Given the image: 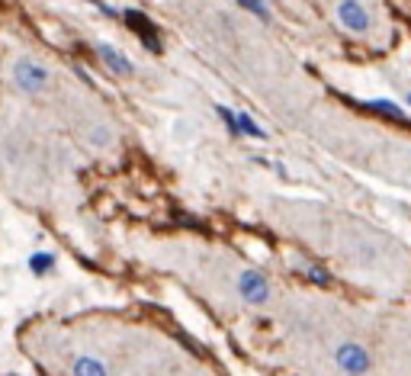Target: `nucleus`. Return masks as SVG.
Returning a JSON list of instances; mask_svg holds the SVG:
<instances>
[{
    "label": "nucleus",
    "instance_id": "nucleus-14",
    "mask_svg": "<svg viewBox=\"0 0 411 376\" xmlns=\"http://www.w3.org/2000/svg\"><path fill=\"white\" fill-rule=\"evenodd\" d=\"M87 4H93V7H100L103 14H109V16H113V7H109L106 0H87Z\"/></svg>",
    "mask_w": 411,
    "mask_h": 376
},
{
    "label": "nucleus",
    "instance_id": "nucleus-1",
    "mask_svg": "<svg viewBox=\"0 0 411 376\" xmlns=\"http://www.w3.org/2000/svg\"><path fill=\"white\" fill-rule=\"evenodd\" d=\"M10 78H13V87H16V91L32 93V97H36V93H45L51 87V71L36 59H16L13 61Z\"/></svg>",
    "mask_w": 411,
    "mask_h": 376
},
{
    "label": "nucleus",
    "instance_id": "nucleus-7",
    "mask_svg": "<svg viewBox=\"0 0 411 376\" xmlns=\"http://www.w3.org/2000/svg\"><path fill=\"white\" fill-rule=\"evenodd\" d=\"M126 23L135 29V33H141V39H145L148 49H154V52H158V49H161V46H158V33L148 26V20L138 14V10H128V14H126Z\"/></svg>",
    "mask_w": 411,
    "mask_h": 376
},
{
    "label": "nucleus",
    "instance_id": "nucleus-12",
    "mask_svg": "<svg viewBox=\"0 0 411 376\" xmlns=\"http://www.w3.org/2000/svg\"><path fill=\"white\" fill-rule=\"evenodd\" d=\"M109 142H113V129H109V126H93V129H90V145H93V148H106Z\"/></svg>",
    "mask_w": 411,
    "mask_h": 376
},
{
    "label": "nucleus",
    "instance_id": "nucleus-13",
    "mask_svg": "<svg viewBox=\"0 0 411 376\" xmlns=\"http://www.w3.org/2000/svg\"><path fill=\"white\" fill-rule=\"evenodd\" d=\"M308 277H312L315 283H328V273L318 270V267H308Z\"/></svg>",
    "mask_w": 411,
    "mask_h": 376
},
{
    "label": "nucleus",
    "instance_id": "nucleus-6",
    "mask_svg": "<svg viewBox=\"0 0 411 376\" xmlns=\"http://www.w3.org/2000/svg\"><path fill=\"white\" fill-rule=\"evenodd\" d=\"M71 376H109V367L93 354H81L71 360Z\"/></svg>",
    "mask_w": 411,
    "mask_h": 376
},
{
    "label": "nucleus",
    "instance_id": "nucleus-15",
    "mask_svg": "<svg viewBox=\"0 0 411 376\" xmlns=\"http://www.w3.org/2000/svg\"><path fill=\"white\" fill-rule=\"evenodd\" d=\"M408 103H411V93H408Z\"/></svg>",
    "mask_w": 411,
    "mask_h": 376
},
{
    "label": "nucleus",
    "instance_id": "nucleus-10",
    "mask_svg": "<svg viewBox=\"0 0 411 376\" xmlns=\"http://www.w3.org/2000/svg\"><path fill=\"white\" fill-rule=\"evenodd\" d=\"M238 7H244L248 14H254L257 20H263V23H270V7H267V0H235Z\"/></svg>",
    "mask_w": 411,
    "mask_h": 376
},
{
    "label": "nucleus",
    "instance_id": "nucleus-4",
    "mask_svg": "<svg viewBox=\"0 0 411 376\" xmlns=\"http://www.w3.org/2000/svg\"><path fill=\"white\" fill-rule=\"evenodd\" d=\"M334 16H338L340 26H344L347 33H353V36H366L370 26H372L370 10H366L360 0H340L338 10H334Z\"/></svg>",
    "mask_w": 411,
    "mask_h": 376
},
{
    "label": "nucleus",
    "instance_id": "nucleus-8",
    "mask_svg": "<svg viewBox=\"0 0 411 376\" xmlns=\"http://www.w3.org/2000/svg\"><path fill=\"white\" fill-rule=\"evenodd\" d=\"M235 136H248V138H267V132L248 116V113H238L235 116Z\"/></svg>",
    "mask_w": 411,
    "mask_h": 376
},
{
    "label": "nucleus",
    "instance_id": "nucleus-5",
    "mask_svg": "<svg viewBox=\"0 0 411 376\" xmlns=\"http://www.w3.org/2000/svg\"><path fill=\"white\" fill-rule=\"evenodd\" d=\"M96 55H100L103 68H109L116 78H135V61L126 52H119L113 42H96Z\"/></svg>",
    "mask_w": 411,
    "mask_h": 376
},
{
    "label": "nucleus",
    "instance_id": "nucleus-9",
    "mask_svg": "<svg viewBox=\"0 0 411 376\" xmlns=\"http://www.w3.org/2000/svg\"><path fill=\"white\" fill-rule=\"evenodd\" d=\"M29 270L36 273V277H45V273L55 270V254L51 251H36L29 258Z\"/></svg>",
    "mask_w": 411,
    "mask_h": 376
},
{
    "label": "nucleus",
    "instance_id": "nucleus-3",
    "mask_svg": "<svg viewBox=\"0 0 411 376\" xmlns=\"http://www.w3.org/2000/svg\"><path fill=\"white\" fill-rule=\"evenodd\" d=\"M235 286H238V296H241L248 305H267L270 303V280L263 277L260 270H250V267L241 270L235 280Z\"/></svg>",
    "mask_w": 411,
    "mask_h": 376
},
{
    "label": "nucleus",
    "instance_id": "nucleus-11",
    "mask_svg": "<svg viewBox=\"0 0 411 376\" xmlns=\"http://www.w3.org/2000/svg\"><path fill=\"white\" fill-rule=\"evenodd\" d=\"M370 110L385 113V116H389V119H398V123H402V119H405V110H402V106H395V103H392V100H370Z\"/></svg>",
    "mask_w": 411,
    "mask_h": 376
},
{
    "label": "nucleus",
    "instance_id": "nucleus-2",
    "mask_svg": "<svg viewBox=\"0 0 411 376\" xmlns=\"http://www.w3.org/2000/svg\"><path fill=\"white\" fill-rule=\"evenodd\" d=\"M334 363H338V370L347 376H366L372 367V357L363 344L344 341V344H338V350H334Z\"/></svg>",
    "mask_w": 411,
    "mask_h": 376
}]
</instances>
